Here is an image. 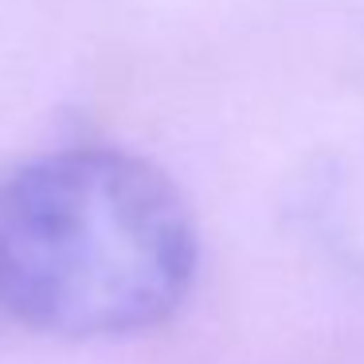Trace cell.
<instances>
[{
	"label": "cell",
	"instance_id": "1",
	"mask_svg": "<svg viewBox=\"0 0 364 364\" xmlns=\"http://www.w3.org/2000/svg\"><path fill=\"white\" fill-rule=\"evenodd\" d=\"M181 188L122 149H59L0 176V309L63 341L168 321L196 278Z\"/></svg>",
	"mask_w": 364,
	"mask_h": 364
}]
</instances>
